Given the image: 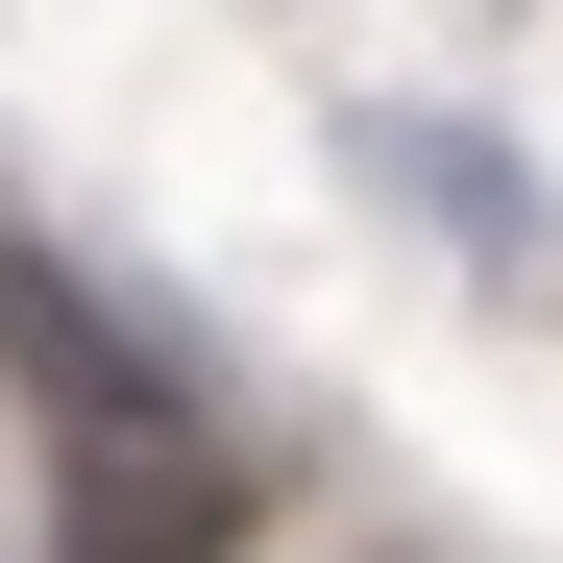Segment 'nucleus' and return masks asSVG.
<instances>
[{"label":"nucleus","instance_id":"f257e3e1","mask_svg":"<svg viewBox=\"0 0 563 563\" xmlns=\"http://www.w3.org/2000/svg\"><path fill=\"white\" fill-rule=\"evenodd\" d=\"M221 539H245V465H221L197 417L74 441V515H49V563H221Z\"/></svg>","mask_w":563,"mask_h":563},{"label":"nucleus","instance_id":"f03ea898","mask_svg":"<svg viewBox=\"0 0 563 563\" xmlns=\"http://www.w3.org/2000/svg\"><path fill=\"white\" fill-rule=\"evenodd\" d=\"M0 367H25V393H49L74 441H147V417H172V367L123 343V295H74L49 245H0Z\"/></svg>","mask_w":563,"mask_h":563}]
</instances>
